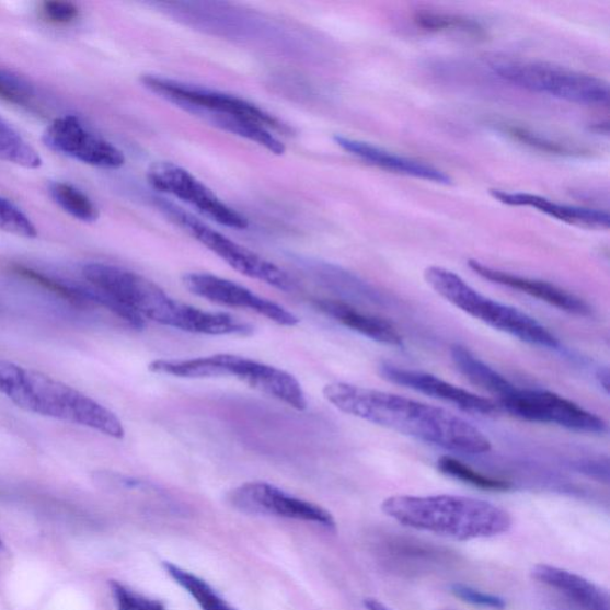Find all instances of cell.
I'll return each instance as SVG.
<instances>
[{
    "label": "cell",
    "mask_w": 610,
    "mask_h": 610,
    "mask_svg": "<svg viewBox=\"0 0 610 610\" xmlns=\"http://www.w3.org/2000/svg\"><path fill=\"white\" fill-rule=\"evenodd\" d=\"M322 392L345 414L446 451L476 456L492 450V441L482 430L438 406L343 382L325 385Z\"/></svg>",
    "instance_id": "1"
},
{
    "label": "cell",
    "mask_w": 610,
    "mask_h": 610,
    "mask_svg": "<svg viewBox=\"0 0 610 610\" xmlns=\"http://www.w3.org/2000/svg\"><path fill=\"white\" fill-rule=\"evenodd\" d=\"M309 274L313 276L325 288L337 294L349 297L362 298V300H376L377 291L348 271L322 262H303Z\"/></svg>",
    "instance_id": "22"
},
{
    "label": "cell",
    "mask_w": 610,
    "mask_h": 610,
    "mask_svg": "<svg viewBox=\"0 0 610 610\" xmlns=\"http://www.w3.org/2000/svg\"><path fill=\"white\" fill-rule=\"evenodd\" d=\"M49 194L54 202L73 219L92 223L100 219V210L91 198L78 187L62 182H54L49 185Z\"/></svg>",
    "instance_id": "26"
},
{
    "label": "cell",
    "mask_w": 610,
    "mask_h": 610,
    "mask_svg": "<svg viewBox=\"0 0 610 610\" xmlns=\"http://www.w3.org/2000/svg\"><path fill=\"white\" fill-rule=\"evenodd\" d=\"M438 469L447 474V476L480 487V490L483 491L507 492L511 490V484L509 482L485 476V474L473 470L450 456H444L438 460Z\"/></svg>",
    "instance_id": "28"
},
{
    "label": "cell",
    "mask_w": 610,
    "mask_h": 610,
    "mask_svg": "<svg viewBox=\"0 0 610 610\" xmlns=\"http://www.w3.org/2000/svg\"><path fill=\"white\" fill-rule=\"evenodd\" d=\"M441 610H452V609H441Z\"/></svg>",
    "instance_id": "39"
},
{
    "label": "cell",
    "mask_w": 610,
    "mask_h": 610,
    "mask_svg": "<svg viewBox=\"0 0 610 610\" xmlns=\"http://www.w3.org/2000/svg\"><path fill=\"white\" fill-rule=\"evenodd\" d=\"M491 195L504 205L533 208L568 225L594 229L609 228L610 217L605 210L562 205L539 195L508 193L505 189H491Z\"/></svg>",
    "instance_id": "18"
},
{
    "label": "cell",
    "mask_w": 610,
    "mask_h": 610,
    "mask_svg": "<svg viewBox=\"0 0 610 610\" xmlns=\"http://www.w3.org/2000/svg\"><path fill=\"white\" fill-rule=\"evenodd\" d=\"M378 370L379 375L392 384L410 388L433 399L451 403L460 411L482 416H494L499 411L498 405L493 401L458 388L439 377L423 371L403 369L388 362L381 364Z\"/></svg>",
    "instance_id": "15"
},
{
    "label": "cell",
    "mask_w": 610,
    "mask_h": 610,
    "mask_svg": "<svg viewBox=\"0 0 610 610\" xmlns=\"http://www.w3.org/2000/svg\"><path fill=\"white\" fill-rule=\"evenodd\" d=\"M364 606L366 610H392L387 605L372 598L364 600Z\"/></svg>",
    "instance_id": "36"
},
{
    "label": "cell",
    "mask_w": 610,
    "mask_h": 610,
    "mask_svg": "<svg viewBox=\"0 0 610 610\" xmlns=\"http://www.w3.org/2000/svg\"><path fill=\"white\" fill-rule=\"evenodd\" d=\"M0 99L19 105H30L34 99V90L21 78L0 72Z\"/></svg>",
    "instance_id": "32"
},
{
    "label": "cell",
    "mask_w": 610,
    "mask_h": 610,
    "mask_svg": "<svg viewBox=\"0 0 610 610\" xmlns=\"http://www.w3.org/2000/svg\"><path fill=\"white\" fill-rule=\"evenodd\" d=\"M451 592L467 603L479 606L483 608L504 609L507 602L500 596L484 592L476 588L463 585V583H454L451 586Z\"/></svg>",
    "instance_id": "33"
},
{
    "label": "cell",
    "mask_w": 610,
    "mask_h": 610,
    "mask_svg": "<svg viewBox=\"0 0 610 610\" xmlns=\"http://www.w3.org/2000/svg\"><path fill=\"white\" fill-rule=\"evenodd\" d=\"M450 354L456 368L469 382L491 392L498 400L510 395L515 388H517L506 377L493 369L492 366L474 356L467 347L453 345Z\"/></svg>",
    "instance_id": "21"
},
{
    "label": "cell",
    "mask_w": 610,
    "mask_h": 610,
    "mask_svg": "<svg viewBox=\"0 0 610 610\" xmlns=\"http://www.w3.org/2000/svg\"><path fill=\"white\" fill-rule=\"evenodd\" d=\"M147 181L157 192L186 203L216 223L239 230L250 227L246 216L227 206L193 173L173 162H156L147 172Z\"/></svg>",
    "instance_id": "11"
},
{
    "label": "cell",
    "mask_w": 610,
    "mask_h": 610,
    "mask_svg": "<svg viewBox=\"0 0 610 610\" xmlns=\"http://www.w3.org/2000/svg\"><path fill=\"white\" fill-rule=\"evenodd\" d=\"M0 161L28 170H37L44 162L36 149L2 117H0Z\"/></svg>",
    "instance_id": "24"
},
{
    "label": "cell",
    "mask_w": 610,
    "mask_h": 610,
    "mask_svg": "<svg viewBox=\"0 0 610 610\" xmlns=\"http://www.w3.org/2000/svg\"><path fill=\"white\" fill-rule=\"evenodd\" d=\"M0 394L23 411L97 430L114 439L125 438L120 419L103 404L57 379L5 359H0Z\"/></svg>",
    "instance_id": "4"
},
{
    "label": "cell",
    "mask_w": 610,
    "mask_h": 610,
    "mask_svg": "<svg viewBox=\"0 0 610 610\" xmlns=\"http://www.w3.org/2000/svg\"><path fill=\"white\" fill-rule=\"evenodd\" d=\"M315 306L324 315L370 341L392 347L403 346L402 336L387 320L362 313L354 306L343 301L319 300Z\"/></svg>",
    "instance_id": "20"
},
{
    "label": "cell",
    "mask_w": 610,
    "mask_h": 610,
    "mask_svg": "<svg viewBox=\"0 0 610 610\" xmlns=\"http://www.w3.org/2000/svg\"><path fill=\"white\" fill-rule=\"evenodd\" d=\"M141 83L157 96L271 153L283 156L287 151L274 134V130L286 131L287 126L246 100L161 76H142Z\"/></svg>",
    "instance_id": "3"
},
{
    "label": "cell",
    "mask_w": 610,
    "mask_h": 610,
    "mask_svg": "<svg viewBox=\"0 0 610 610\" xmlns=\"http://www.w3.org/2000/svg\"><path fill=\"white\" fill-rule=\"evenodd\" d=\"M491 70L506 83L562 101L589 106H608L606 80L566 67L532 60L495 59Z\"/></svg>",
    "instance_id": "8"
},
{
    "label": "cell",
    "mask_w": 610,
    "mask_h": 610,
    "mask_svg": "<svg viewBox=\"0 0 610 610\" xmlns=\"http://www.w3.org/2000/svg\"><path fill=\"white\" fill-rule=\"evenodd\" d=\"M2 550H3V542L2 540H0V552H2Z\"/></svg>",
    "instance_id": "38"
},
{
    "label": "cell",
    "mask_w": 610,
    "mask_h": 610,
    "mask_svg": "<svg viewBox=\"0 0 610 610\" xmlns=\"http://www.w3.org/2000/svg\"><path fill=\"white\" fill-rule=\"evenodd\" d=\"M148 370L185 379L237 378L296 411L308 408L303 388L292 375L245 357L220 354L194 359H160L149 364Z\"/></svg>",
    "instance_id": "6"
},
{
    "label": "cell",
    "mask_w": 610,
    "mask_h": 610,
    "mask_svg": "<svg viewBox=\"0 0 610 610\" xmlns=\"http://www.w3.org/2000/svg\"><path fill=\"white\" fill-rule=\"evenodd\" d=\"M469 267L485 280L530 295L565 313L583 318L592 314L591 307L585 300L549 281L513 275L477 261H470Z\"/></svg>",
    "instance_id": "16"
},
{
    "label": "cell",
    "mask_w": 610,
    "mask_h": 610,
    "mask_svg": "<svg viewBox=\"0 0 610 610\" xmlns=\"http://www.w3.org/2000/svg\"><path fill=\"white\" fill-rule=\"evenodd\" d=\"M414 22L427 32H453L462 33L472 37H484V26L479 22L465 16L451 15L433 11H417Z\"/></svg>",
    "instance_id": "27"
},
{
    "label": "cell",
    "mask_w": 610,
    "mask_h": 610,
    "mask_svg": "<svg viewBox=\"0 0 610 610\" xmlns=\"http://www.w3.org/2000/svg\"><path fill=\"white\" fill-rule=\"evenodd\" d=\"M0 230L24 239H35L38 235L37 228L16 205L0 196Z\"/></svg>",
    "instance_id": "30"
},
{
    "label": "cell",
    "mask_w": 610,
    "mask_h": 610,
    "mask_svg": "<svg viewBox=\"0 0 610 610\" xmlns=\"http://www.w3.org/2000/svg\"><path fill=\"white\" fill-rule=\"evenodd\" d=\"M531 575L583 610H610L608 592L585 577L548 564L536 565Z\"/></svg>",
    "instance_id": "19"
},
{
    "label": "cell",
    "mask_w": 610,
    "mask_h": 610,
    "mask_svg": "<svg viewBox=\"0 0 610 610\" xmlns=\"http://www.w3.org/2000/svg\"><path fill=\"white\" fill-rule=\"evenodd\" d=\"M156 200L160 211L164 212L171 222L182 228L189 237L221 257L241 275L264 281L281 291L291 292L296 289L295 280L276 264L217 232L216 229L198 220L195 215L173 205L168 199L157 198Z\"/></svg>",
    "instance_id": "9"
},
{
    "label": "cell",
    "mask_w": 610,
    "mask_h": 610,
    "mask_svg": "<svg viewBox=\"0 0 610 610\" xmlns=\"http://www.w3.org/2000/svg\"><path fill=\"white\" fill-rule=\"evenodd\" d=\"M382 510L405 527L459 541L503 536L513 526L504 508L467 496H391Z\"/></svg>",
    "instance_id": "5"
},
{
    "label": "cell",
    "mask_w": 610,
    "mask_h": 610,
    "mask_svg": "<svg viewBox=\"0 0 610 610\" xmlns=\"http://www.w3.org/2000/svg\"><path fill=\"white\" fill-rule=\"evenodd\" d=\"M596 377H598V381L600 383V385L605 389V391L608 394L609 391V371L607 368L605 369H600L598 375H596Z\"/></svg>",
    "instance_id": "37"
},
{
    "label": "cell",
    "mask_w": 610,
    "mask_h": 610,
    "mask_svg": "<svg viewBox=\"0 0 610 610\" xmlns=\"http://www.w3.org/2000/svg\"><path fill=\"white\" fill-rule=\"evenodd\" d=\"M333 140L343 151L375 168L442 185L452 183L450 175L437 168L425 164L423 161L399 156L387 151L382 147L347 138L344 135H335Z\"/></svg>",
    "instance_id": "17"
},
{
    "label": "cell",
    "mask_w": 610,
    "mask_h": 610,
    "mask_svg": "<svg viewBox=\"0 0 610 610\" xmlns=\"http://www.w3.org/2000/svg\"><path fill=\"white\" fill-rule=\"evenodd\" d=\"M387 554L394 555L396 560L403 557L405 562L403 563L404 566H419V571L423 567L429 565H434L440 560L441 552L433 550L430 546H426L423 542L419 541H412V540H396L395 542H391V544H387Z\"/></svg>",
    "instance_id": "29"
},
{
    "label": "cell",
    "mask_w": 610,
    "mask_h": 610,
    "mask_svg": "<svg viewBox=\"0 0 610 610\" xmlns=\"http://www.w3.org/2000/svg\"><path fill=\"white\" fill-rule=\"evenodd\" d=\"M44 18L54 24H69L79 16V9L70 2H46L43 5Z\"/></svg>",
    "instance_id": "34"
},
{
    "label": "cell",
    "mask_w": 610,
    "mask_h": 610,
    "mask_svg": "<svg viewBox=\"0 0 610 610\" xmlns=\"http://www.w3.org/2000/svg\"><path fill=\"white\" fill-rule=\"evenodd\" d=\"M578 470L583 473L589 474L590 477L603 481L608 483L609 480V468L608 460L602 459H589L583 460V462L577 463Z\"/></svg>",
    "instance_id": "35"
},
{
    "label": "cell",
    "mask_w": 610,
    "mask_h": 610,
    "mask_svg": "<svg viewBox=\"0 0 610 610\" xmlns=\"http://www.w3.org/2000/svg\"><path fill=\"white\" fill-rule=\"evenodd\" d=\"M498 402L500 408L526 422L552 424L587 434H603L608 429L602 417L548 390L515 388L510 395Z\"/></svg>",
    "instance_id": "10"
},
{
    "label": "cell",
    "mask_w": 610,
    "mask_h": 610,
    "mask_svg": "<svg viewBox=\"0 0 610 610\" xmlns=\"http://www.w3.org/2000/svg\"><path fill=\"white\" fill-rule=\"evenodd\" d=\"M492 125L496 130L507 135V137L514 141L521 142L522 145L537 149V151L540 152L560 157H583L589 153L585 148L552 140L544 134L537 133L519 125L509 124V122L494 120Z\"/></svg>",
    "instance_id": "23"
},
{
    "label": "cell",
    "mask_w": 610,
    "mask_h": 610,
    "mask_svg": "<svg viewBox=\"0 0 610 610\" xmlns=\"http://www.w3.org/2000/svg\"><path fill=\"white\" fill-rule=\"evenodd\" d=\"M111 589L118 610H168L164 603L148 599L117 580L111 582Z\"/></svg>",
    "instance_id": "31"
},
{
    "label": "cell",
    "mask_w": 610,
    "mask_h": 610,
    "mask_svg": "<svg viewBox=\"0 0 610 610\" xmlns=\"http://www.w3.org/2000/svg\"><path fill=\"white\" fill-rule=\"evenodd\" d=\"M424 277L428 286L447 302L494 330L542 348L559 349L561 343L546 327L523 311L492 300L473 289L453 271L428 266Z\"/></svg>",
    "instance_id": "7"
},
{
    "label": "cell",
    "mask_w": 610,
    "mask_h": 610,
    "mask_svg": "<svg viewBox=\"0 0 610 610\" xmlns=\"http://www.w3.org/2000/svg\"><path fill=\"white\" fill-rule=\"evenodd\" d=\"M91 287L128 313L166 327L205 335L252 334L250 323L225 313H212L174 300L156 283L124 267L91 263L83 267Z\"/></svg>",
    "instance_id": "2"
},
{
    "label": "cell",
    "mask_w": 610,
    "mask_h": 610,
    "mask_svg": "<svg viewBox=\"0 0 610 610\" xmlns=\"http://www.w3.org/2000/svg\"><path fill=\"white\" fill-rule=\"evenodd\" d=\"M43 139L53 152L92 168L118 170L126 164V157L120 149L90 130L74 115L54 119Z\"/></svg>",
    "instance_id": "13"
},
{
    "label": "cell",
    "mask_w": 610,
    "mask_h": 610,
    "mask_svg": "<svg viewBox=\"0 0 610 610\" xmlns=\"http://www.w3.org/2000/svg\"><path fill=\"white\" fill-rule=\"evenodd\" d=\"M228 503L234 509L250 515L306 521L329 530H335L336 527L330 511L266 482H249L235 487L228 495Z\"/></svg>",
    "instance_id": "12"
},
{
    "label": "cell",
    "mask_w": 610,
    "mask_h": 610,
    "mask_svg": "<svg viewBox=\"0 0 610 610\" xmlns=\"http://www.w3.org/2000/svg\"><path fill=\"white\" fill-rule=\"evenodd\" d=\"M184 287L192 294L212 303L252 311L283 327H295L300 323L290 310L267 298L257 296L240 284L206 273H192L183 276Z\"/></svg>",
    "instance_id": "14"
},
{
    "label": "cell",
    "mask_w": 610,
    "mask_h": 610,
    "mask_svg": "<svg viewBox=\"0 0 610 610\" xmlns=\"http://www.w3.org/2000/svg\"><path fill=\"white\" fill-rule=\"evenodd\" d=\"M165 571L197 602L202 610H238L217 594L205 579L183 571L177 565L165 563Z\"/></svg>",
    "instance_id": "25"
}]
</instances>
